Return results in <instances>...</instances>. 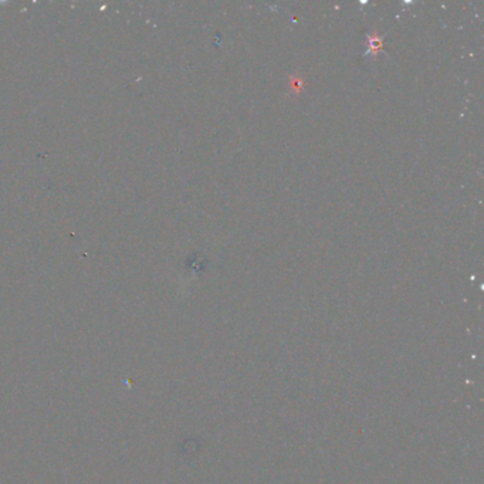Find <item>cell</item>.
<instances>
[{
	"label": "cell",
	"mask_w": 484,
	"mask_h": 484,
	"mask_svg": "<svg viewBox=\"0 0 484 484\" xmlns=\"http://www.w3.org/2000/svg\"><path fill=\"white\" fill-rule=\"evenodd\" d=\"M366 45H368V53L372 56H378L379 51L383 50V39L376 33L368 34L366 36Z\"/></svg>",
	"instance_id": "6da1fadb"
},
{
	"label": "cell",
	"mask_w": 484,
	"mask_h": 484,
	"mask_svg": "<svg viewBox=\"0 0 484 484\" xmlns=\"http://www.w3.org/2000/svg\"><path fill=\"white\" fill-rule=\"evenodd\" d=\"M305 81L301 76H293L290 77V90L294 94H300L301 91L304 90Z\"/></svg>",
	"instance_id": "7a4b0ae2"
}]
</instances>
